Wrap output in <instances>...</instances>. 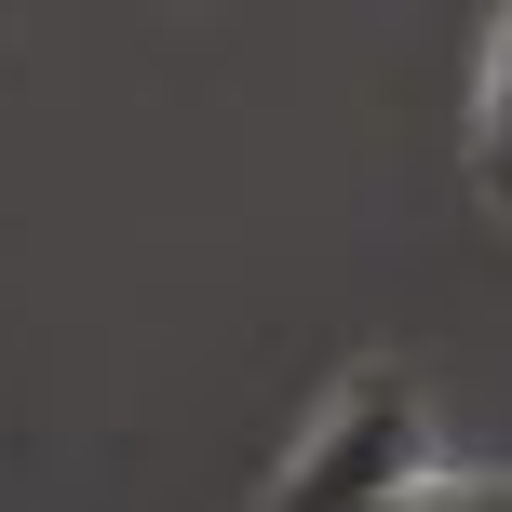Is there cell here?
Segmentation results:
<instances>
[{"instance_id":"obj_3","label":"cell","mask_w":512,"mask_h":512,"mask_svg":"<svg viewBox=\"0 0 512 512\" xmlns=\"http://www.w3.org/2000/svg\"><path fill=\"white\" fill-rule=\"evenodd\" d=\"M391 512H512V486H418V499H391Z\"/></svg>"},{"instance_id":"obj_2","label":"cell","mask_w":512,"mask_h":512,"mask_svg":"<svg viewBox=\"0 0 512 512\" xmlns=\"http://www.w3.org/2000/svg\"><path fill=\"white\" fill-rule=\"evenodd\" d=\"M486 203H512V27H499V81H486Z\"/></svg>"},{"instance_id":"obj_1","label":"cell","mask_w":512,"mask_h":512,"mask_svg":"<svg viewBox=\"0 0 512 512\" xmlns=\"http://www.w3.org/2000/svg\"><path fill=\"white\" fill-rule=\"evenodd\" d=\"M418 459H432L418 391L405 378H351V405L297 445V472L270 486V512H391V499H418Z\"/></svg>"}]
</instances>
